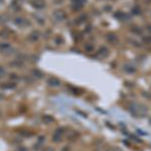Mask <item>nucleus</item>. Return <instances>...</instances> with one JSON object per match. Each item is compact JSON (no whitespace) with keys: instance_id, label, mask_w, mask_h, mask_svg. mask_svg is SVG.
<instances>
[{"instance_id":"39448f33","label":"nucleus","mask_w":151,"mask_h":151,"mask_svg":"<svg viewBox=\"0 0 151 151\" xmlns=\"http://www.w3.org/2000/svg\"><path fill=\"white\" fill-rule=\"evenodd\" d=\"M45 151H55V150H53L52 147H47V148H45Z\"/></svg>"},{"instance_id":"20e7f679","label":"nucleus","mask_w":151,"mask_h":151,"mask_svg":"<svg viewBox=\"0 0 151 151\" xmlns=\"http://www.w3.org/2000/svg\"><path fill=\"white\" fill-rule=\"evenodd\" d=\"M15 23L16 24H18V25H20V26H22V25H25V24H28L27 21L25 20L24 18H21V17H19V18H16V20H15Z\"/></svg>"},{"instance_id":"f257e3e1","label":"nucleus","mask_w":151,"mask_h":151,"mask_svg":"<svg viewBox=\"0 0 151 151\" xmlns=\"http://www.w3.org/2000/svg\"><path fill=\"white\" fill-rule=\"evenodd\" d=\"M52 16L57 21H63L65 18V14L63 10H55L52 13Z\"/></svg>"},{"instance_id":"7ed1b4c3","label":"nucleus","mask_w":151,"mask_h":151,"mask_svg":"<svg viewBox=\"0 0 151 151\" xmlns=\"http://www.w3.org/2000/svg\"><path fill=\"white\" fill-rule=\"evenodd\" d=\"M47 83L50 86H58V85H60V81H58V79H55V78H50Z\"/></svg>"},{"instance_id":"f03ea898","label":"nucleus","mask_w":151,"mask_h":151,"mask_svg":"<svg viewBox=\"0 0 151 151\" xmlns=\"http://www.w3.org/2000/svg\"><path fill=\"white\" fill-rule=\"evenodd\" d=\"M33 7H35L36 9H42L45 6V0H32L31 2Z\"/></svg>"}]
</instances>
